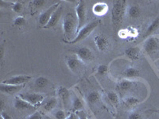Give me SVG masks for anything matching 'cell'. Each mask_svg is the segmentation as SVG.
I'll use <instances>...</instances> for the list:
<instances>
[{
    "instance_id": "6da1fadb",
    "label": "cell",
    "mask_w": 159,
    "mask_h": 119,
    "mask_svg": "<svg viewBox=\"0 0 159 119\" xmlns=\"http://www.w3.org/2000/svg\"><path fill=\"white\" fill-rule=\"evenodd\" d=\"M127 11V1L126 0H116L113 1L111 11V22L114 28L117 29L120 26Z\"/></svg>"
},
{
    "instance_id": "7a4b0ae2",
    "label": "cell",
    "mask_w": 159,
    "mask_h": 119,
    "mask_svg": "<svg viewBox=\"0 0 159 119\" xmlns=\"http://www.w3.org/2000/svg\"><path fill=\"white\" fill-rule=\"evenodd\" d=\"M77 18L74 13H68L65 15L63 19V30L66 41L70 42L72 37H76L77 30Z\"/></svg>"
},
{
    "instance_id": "3957f363",
    "label": "cell",
    "mask_w": 159,
    "mask_h": 119,
    "mask_svg": "<svg viewBox=\"0 0 159 119\" xmlns=\"http://www.w3.org/2000/svg\"><path fill=\"white\" fill-rule=\"evenodd\" d=\"M143 49L152 60L157 59L159 57V37L156 36L147 37L143 45Z\"/></svg>"
},
{
    "instance_id": "277c9868",
    "label": "cell",
    "mask_w": 159,
    "mask_h": 119,
    "mask_svg": "<svg viewBox=\"0 0 159 119\" xmlns=\"http://www.w3.org/2000/svg\"><path fill=\"white\" fill-rule=\"evenodd\" d=\"M99 23H100V21H99V20H96V21H93V22H90V23L86 24V25L78 32L76 37L73 38L72 41H70V42H66L69 44H75L77 43V42H81V41L84 40L85 38H87L96 29V28L99 25Z\"/></svg>"
},
{
    "instance_id": "5b68a950",
    "label": "cell",
    "mask_w": 159,
    "mask_h": 119,
    "mask_svg": "<svg viewBox=\"0 0 159 119\" xmlns=\"http://www.w3.org/2000/svg\"><path fill=\"white\" fill-rule=\"evenodd\" d=\"M76 15L78 22L77 30H76V34H77L78 32L85 25V21H86V5L83 0H80L76 5Z\"/></svg>"
},
{
    "instance_id": "8992f818",
    "label": "cell",
    "mask_w": 159,
    "mask_h": 119,
    "mask_svg": "<svg viewBox=\"0 0 159 119\" xmlns=\"http://www.w3.org/2000/svg\"><path fill=\"white\" fill-rule=\"evenodd\" d=\"M18 97L22 99L31 104L34 107H38L42 104L45 99V95L38 93H25V94H18Z\"/></svg>"
},
{
    "instance_id": "52a82bcc",
    "label": "cell",
    "mask_w": 159,
    "mask_h": 119,
    "mask_svg": "<svg viewBox=\"0 0 159 119\" xmlns=\"http://www.w3.org/2000/svg\"><path fill=\"white\" fill-rule=\"evenodd\" d=\"M60 5H61V2H57V3L52 4L46 11H44V12H42L41 14V15L39 16V18H38V23H39L40 26H42V28H44L45 25H47L48 22L50 20L51 17H52V14L59 7Z\"/></svg>"
},
{
    "instance_id": "ba28073f",
    "label": "cell",
    "mask_w": 159,
    "mask_h": 119,
    "mask_svg": "<svg viewBox=\"0 0 159 119\" xmlns=\"http://www.w3.org/2000/svg\"><path fill=\"white\" fill-rule=\"evenodd\" d=\"M75 53L83 63H91L95 59L94 54L89 48L79 47L76 49Z\"/></svg>"
},
{
    "instance_id": "9c48e42d",
    "label": "cell",
    "mask_w": 159,
    "mask_h": 119,
    "mask_svg": "<svg viewBox=\"0 0 159 119\" xmlns=\"http://www.w3.org/2000/svg\"><path fill=\"white\" fill-rule=\"evenodd\" d=\"M94 42L99 52H106L110 47V41L107 37L102 33H98L94 37Z\"/></svg>"
},
{
    "instance_id": "30bf717a",
    "label": "cell",
    "mask_w": 159,
    "mask_h": 119,
    "mask_svg": "<svg viewBox=\"0 0 159 119\" xmlns=\"http://www.w3.org/2000/svg\"><path fill=\"white\" fill-rule=\"evenodd\" d=\"M66 64L71 72L75 74H80L83 69V62L77 57L70 56L66 59Z\"/></svg>"
},
{
    "instance_id": "8fae6325",
    "label": "cell",
    "mask_w": 159,
    "mask_h": 119,
    "mask_svg": "<svg viewBox=\"0 0 159 119\" xmlns=\"http://www.w3.org/2000/svg\"><path fill=\"white\" fill-rule=\"evenodd\" d=\"M32 76L29 75H21V76H15L9 79L2 80V83L10 85H23L32 79Z\"/></svg>"
},
{
    "instance_id": "7c38bea8",
    "label": "cell",
    "mask_w": 159,
    "mask_h": 119,
    "mask_svg": "<svg viewBox=\"0 0 159 119\" xmlns=\"http://www.w3.org/2000/svg\"><path fill=\"white\" fill-rule=\"evenodd\" d=\"M25 84L23 85H10V84H4L1 83L0 84V91L3 94L7 95H14L19 93L22 89L25 87Z\"/></svg>"
},
{
    "instance_id": "4fadbf2b",
    "label": "cell",
    "mask_w": 159,
    "mask_h": 119,
    "mask_svg": "<svg viewBox=\"0 0 159 119\" xmlns=\"http://www.w3.org/2000/svg\"><path fill=\"white\" fill-rule=\"evenodd\" d=\"M62 11H63V6L61 4V5L59 6V7H58L57 9L54 11V13L52 14V17H51L50 20H49V22H48L47 25H45L43 29H51V28L54 27L55 25L59 22L60 18H61V15H62Z\"/></svg>"
},
{
    "instance_id": "5bb4252c",
    "label": "cell",
    "mask_w": 159,
    "mask_h": 119,
    "mask_svg": "<svg viewBox=\"0 0 159 119\" xmlns=\"http://www.w3.org/2000/svg\"><path fill=\"white\" fill-rule=\"evenodd\" d=\"M92 11L97 16H103L108 11V6L103 2H96L92 7Z\"/></svg>"
},
{
    "instance_id": "9a60e30c",
    "label": "cell",
    "mask_w": 159,
    "mask_h": 119,
    "mask_svg": "<svg viewBox=\"0 0 159 119\" xmlns=\"http://www.w3.org/2000/svg\"><path fill=\"white\" fill-rule=\"evenodd\" d=\"M14 107L19 110H31V109L34 108L32 105L30 104L26 101L23 100L18 95L15 96V101H14Z\"/></svg>"
},
{
    "instance_id": "2e32d148",
    "label": "cell",
    "mask_w": 159,
    "mask_h": 119,
    "mask_svg": "<svg viewBox=\"0 0 159 119\" xmlns=\"http://www.w3.org/2000/svg\"><path fill=\"white\" fill-rule=\"evenodd\" d=\"M140 49L139 47H130L125 50V56L130 60H137L140 57Z\"/></svg>"
},
{
    "instance_id": "e0dca14e",
    "label": "cell",
    "mask_w": 159,
    "mask_h": 119,
    "mask_svg": "<svg viewBox=\"0 0 159 119\" xmlns=\"http://www.w3.org/2000/svg\"><path fill=\"white\" fill-rule=\"evenodd\" d=\"M57 95H58V96H59L60 99H61L62 102H63L64 105H65V107H67L68 103H69V90H68L66 87L61 86V87H59L57 88Z\"/></svg>"
},
{
    "instance_id": "ac0fdd59",
    "label": "cell",
    "mask_w": 159,
    "mask_h": 119,
    "mask_svg": "<svg viewBox=\"0 0 159 119\" xmlns=\"http://www.w3.org/2000/svg\"><path fill=\"white\" fill-rule=\"evenodd\" d=\"M123 76L126 79H134L140 76V71L134 67H129L123 71Z\"/></svg>"
},
{
    "instance_id": "d6986e66",
    "label": "cell",
    "mask_w": 159,
    "mask_h": 119,
    "mask_svg": "<svg viewBox=\"0 0 159 119\" xmlns=\"http://www.w3.org/2000/svg\"><path fill=\"white\" fill-rule=\"evenodd\" d=\"M133 86H134L133 82L129 80V79H124V80H122L118 83L117 88L120 92H126L130 90L133 87Z\"/></svg>"
},
{
    "instance_id": "ffe728a7",
    "label": "cell",
    "mask_w": 159,
    "mask_h": 119,
    "mask_svg": "<svg viewBox=\"0 0 159 119\" xmlns=\"http://www.w3.org/2000/svg\"><path fill=\"white\" fill-rule=\"evenodd\" d=\"M45 3V1H44V0H33V1H30L29 3V8L31 15H34L40 8L43 7Z\"/></svg>"
},
{
    "instance_id": "44dd1931",
    "label": "cell",
    "mask_w": 159,
    "mask_h": 119,
    "mask_svg": "<svg viewBox=\"0 0 159 119\" xmlns=\"http://www.w3.org/2000/svg\"><path fill=\"white\" fill-rule=\"evenodd\" d=\"M158 27H159V17H157V18H156L155 19H154V21L150 24V25H149L148 28L147 29V31H146V33H144L143 37H144L145 38L148 37L150 36V35H151L153 33L155 32V31L158 29Z\"/></svg>"
},
{
    "instance_id": "7402d4cb",
    "label": "cell",
    "mask_w": 159,
    "mask_h": 119,
    "mask_svg": "<svg viewBox=\"0 0 159 119\" xmlns=\"http://www.w3.org/2000/svg\"><path fill=\"white\" fill-rule=\"evenodd\" d=\"M141 14V10L139 6L132 5L127 9V15L131 18H137L140 16Z\"/></svg>"
},
{
    "instance_id": "603a6c76",
    "label": "cell",
    "mask_w": 159,
    "mask_h": 119,
    "mask_svg": "<svg viewBox=\"0 0 159 119\" xmlns=\"http://www.w3.org/2000/svg\"><path fill=\"white\" fill-rule=\"evenodd\" d=\"M57 99H55V98H52V99L45 102V104L43 105V109L46 112L52 113V110H54L55 107H57Z\"/></svg>"
},
{
    "instance_id": "cb8c5ba5",
    "label": "cell",
    "mask_w": 159,
    "mask_h": 119,
    "mask_svg": "<svg viewBox=\"0 0 159 119\" xmlns=\"http://www.w3.org/2000/svg\"><path fill=\"white\" fill-rule=\"evenodd\" d=\"M99 99H100V94H99L98 91L94 90V91L90 92V93L88 95L87 101L89 104L92 105L95 104L96 103H97L99 100Z\"/></svg>"
},
{
    "instance_id": "d4e9b609",
    "label": "cell",
    "mask_w": 159,
    "mask_h": 119,
    "mask_svg": "<svg viewBox=\"0 0 159 119\" xmlns=\"http://www.w3.org/2000/svg\"><path fill=\"white\" fill-rule=\"evenodd\" d=\"M49 84V79L45 76H39L35 80V86L39 88H44Z\"/></svg>"
},
{
    "instance_id": "484cf974",
    "label": "cell",
    "mask_w": 159,
    "mask_h": 119,
    "mask_svg": "<svg viewBox=\"0 0 159 119\" xmlns=\"http://www.w3.org/2000/svg\"><path fill=\"white\" fill-rule=\"evenodd\" d=\"M72 108L76 112L81 111L84 109V105L82 101L77 96H75L73 100H72Z\"/></svg>"
},
{
    "instance_id": "4316f807",
    "label": "cell",
    "mask_w": 159,
    "mask_h": 119,
    "mask_svg": "<svg viewBox=\"0 0 159 119\" xmlns=\"http://www.w3.org/2000/svg\"><path fill=\"white\" fill-rule=\"evenodd\" d=\"M107 97H108V99L110 100L111 103L114 105L115 107H118L119 104V99L118 95L116 94V92L114 91H109L107 93Z\"/></svg>"
},
{
    "instance_id": "83f0119b",
    "label": "cell",
    "mask_w": 159,
    "mask_h": 119,
    "mask_svg": "<svg viewBox=\"0 0 159 119\" xmlns=\"http://www.w3.org/2000/svg\"><path fill=\"white\" fill-rule=\"evenodd\" d=\"M140 103V100L135 97H127L125 99L124 104L128 107H132Z\"/></svg>"
},
{
    "instance_id": "f1b7e54d",
    "label": "cell",
    "mask_w": 159,
    "mask_h": 119,
    "mask_svg": "<svg viewBox=\"0 0 159 119\" xmlns=\"http://www.w3.org/2000/svg\"><path fill=\"white\" fill-rule=\"evenodd\" d=\"M26 23V19L23 16H18L13 21V25L16 27H21L23 26Z\"/></svg>"
},
{
    "instance_id": "f546056e",
    "label": "cell",
    "mask_w": 159,
    "mask_h": 119,
    "mask_svg": "<svg viewBox=\"0 0 159 119\" xmlns=\"http://www.w3.org/2000/svg\"><path fill=\"white\" fill-rule=\"evenodd\" d=\"M11 6V9H12V11H14V12L17 13V14H19V13L22 12L23 5H22V2H19V1H16V2H13Z\"/></svg>"
},
{
    "instance_id": "4dcf8cb0",
    "label": "cell",
    "mask_w": 159,
    "mask_h": 119,
    "mask_svg": "<svg viewBox=\"0 0 159 119\" xmlns=\"http://www.w3.org/2000/svg\"><path fill=\"white\" fill-rule=\"evenodd\" d=\"M52 115L54 116L56 119H66V114L65 112L62 110H57L55 111H52Z\"/></svg>"
},
{
    "instance_id": "1f68e13d",
    "label": "cell",
    "mask_w": 159,
    "mask_h": 119,
    "mask_svg": "<svg viewBox=\"0 0 159 119\" xmlns=\"http://www.w3.org/2000/svg\"><path fill=\"white\" fill-rule=\"evenodd\" d=\"M107 71H108V67L105 64H100L97 68V73L101 76H104L107 74Z\"/></svg>"
},
{
    "instance_id": "d6a6232c",
    "label": "cell",
    "mask_w": 159,
    "mask_h": 119,
    "mask_svg": "<svg viewBox=\"0 0 159 119\" xmlns=\"http://www.w3.org/2000/svg\"><path fill=\"white\" fill-rule=\"evenodd\" d=\"M27 119H42V114L41 112H35L32 115L27 117Z\"/></svg>"
},
{
    "instance_id": "836d02e7",
    "label": "cell",
    "mask_w": 159,
    "mask_h": 119,
    "mask_svg": "<svg viewBox=\"0 0 159 119\" xmlns=\"http://www.w3.org/2000/svg\"><path fill=\"white\" fill-rule=\"evenodd\" d=\"M4 55H5V48H4L3 44H2L1 46H0V61H1L2 64L3 63Z\"/></svg>"
},
{
    "instance_id": "e575fe53",
    "label": "cell",
    "mask_w": 159,
    "mask_h": 119,
    "mask_svg": "<svg viewBox=\"0 0 159 119\" xmlns=\"http://www.w3.org/2000/svg\"><path fill=\"white\" fill-rule=\"evenodd\" d=\"M141 114H139L138 112H133L128 116V119H141Z\"/></svg>"
},
{
    "instance_id": "d590c367",
    "label": "cell",
    "mask_w": 159,
    "mask_h": 119,
    "mask_svg": "<svg viewBox=\"0 0 159 119\" xmlns=\"http://www.w3.org/2000/svg\"><path fill=\"white\" fill-rule=\"evenodd\" d=\"M76 114H77L78 117H79V119H89L88 117L87 114H85V112H84L83 110H81V111H77Z\"/></svg>"
},
{
    "instance_id": "8d00e7d4",
    "label": "cell",
    "mask_w": 159,
    "mask_h": 119,
    "mask_svg": "<svg viewBox=\"0 0 159 119\" xmlns=\"http://www.w3.org/2000/svg\"><path fill=\"white\" fill-rule=\"evenodd\" d=\"M1 118L2 119H12L11 116L5 111H1Z\"/></svg>"
},
{
    "instance_id": "74e56055",
    "label": "cell",
    "mask_w": 159,
    "mask_h": 119,
    "mask_svg": "<svg viewBox=\"0 0 159 119\" xmlns=\"http://www.w3.org/2000/svg\"><path fill=\"white\" fill-rule=\"evenodd\" d=\"M66 119H79L77 114L76 113H71L69 115L66 117Z\"/></svg>"
},
{
    "instance_id": "f35d334b",
    "label": "cell",
    "mask_w": 159,
    "mask_h": 119,
    "mask_svg": "<svg viewBox=\"0 0 159 119\" xmlns=\"http://www.w3.org/2000/svg\"><path fill=\"white\" fill-rule=\"evenodd\" d=\"M5 107V101L4 99H1L0 100V109H1V111H3V108Z\"/></svg>"
},
{
    "instance_id": "ab89813d",
    "label": "cell",
    "mask_w": 159,
    "mask_h": 119,
    "mask_svg": "<svg viewBox=\"0 0 159 119\" xmlns=\"http://www.w3.org/2000/svg\"><path fill=\"white\" fill-rule=\"evenodd\" d=\"M157 68H158V72H159V64L157 65Z\"/></svg>"
}]
</instances>
